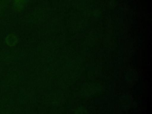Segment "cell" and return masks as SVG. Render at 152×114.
<instances>
[{
	"mask_svg": "<svg viewBox=\"0 0 152 114\" xmlns=\"http://www.w3.org/2000/svg\"><path fill=\"white\" fill-rule=\"evenodd\" d=\"M21 74L17 69H13L9 72L4 78L2 83V87L8 89L15 87L21 80Z\"/></svg>",
	"mask_w": 152,
	"mask_h": 114,
	"instance_id": "cell-1",
	"label": "cell"
},
{
	"mask_svg": "<svg viewBox=\"0 0 152 114\" xmlns=\"http://www.w3.org/2000/svg\"><path fill=\"white\" fill-rule=\"evenodd\" d=\"M23 54L17 50H0V64H9L21 58Z\"/></svg>",
	"mask_w": 152,
	"mask_h": 114,
	"instance_id": "cell-2",
	"label": "cell"
},
{
	"mask_svg": "<svg viewBox=\"0 0 152 114\" xmlns=\"http://www.w3.org/2000/svg\"><path fill=\"white\" fill-rule=\"evenodd\" d=\"M19 39L17 36L12 33L7 34L4 40V43L8 47H14L18 43Z\"/></svg>",
	"mask_w": 152,
	"mask_h": 114,
	"instance_id": "cell-3",
	"label": "cell"
},
{
	"mask_svg": "<svg viewBox=\"0 0 152 114\" xmlns=\"http://www.w3.org/2000/svg\"><path fill=\"white\" fill-rule=\"evenodd\" d=\"M29 0H13L12 8L14 12H20L24 8L25 5L28 2Z\"/></svg>",
	"mask_w": 152,
	"mask_h": 114,
	"instance_id": "cell-4",
	"label": "cell"
},
{
	"mask_svg": "<svg viewBox=\"0 0 152 114\" xmlns=\"http://www.w3.org/2000/svg\"><path fill=\"white\" fill-rule=\"evenodd\" d=\"M10 2L11 0H0V18L4 16L5 11Z\"/></svg>",
	"mask_w": 152,
	"mask_h": 114,
	"instance_id": "cell-5",
	"label": "cell"
},
{
	"mask_svg": "<svg viewBox=\"0 0 152 114\" xmlns=\"http://www.w3.org/2000/svg\"><path fill=\"white\" fill-rule=\"evenodd\" d=\"M11 103V97L9 95H7L2 97V99L0 100V107H8Z\"/></svg>",
	"mask_w": 152,
	"mask_h": 114,
	"instance_id": "cell-6",
	"label": "cell"
},
{
	"mask_svg": "<svg viewBox=\"0 0 152 114\" xmlns=\"http://www.w3.org/2000/svg\"><path fill=\"white\" fill-rule=\"evenodd\" d=\"M0 114H15V112L14 109L11 107H0Z\"/></svg>",
	"mask_w": 152,
	"mask_h": 114,
	"instance_id": "cell-7",
	"label": "cell"
},
{
	"mask_svg": "<svg viewBox=\"0 0 152 114\" xmlns=\"http://www.w3.org/2000/svg\"><path fill=\"white\" fill-rule=\"evenodd\" d=\"M2 70V65H1V64H0V75H1V74Z\"/></svg>",
	"mask_w": 152,
	"mask_h": 114,
	"instance_id": "cell-8",
	"label": "cell"
}]
</instances>
